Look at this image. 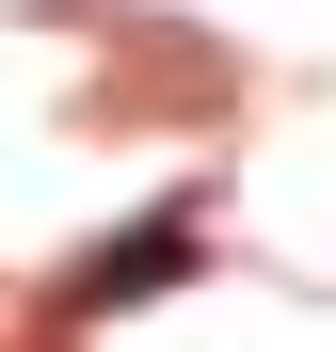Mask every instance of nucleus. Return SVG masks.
I'll list each match as a JSON object with an SVG mask.
<instances>
[{
	"label": "nucleus",
	"mask_w": 336,
	"mask_h": 352,
	"mask_svg": "<svg viewBox=\"0 0 336 352\" xmlns=\"http://www.w3.org/2000/svg\"><path fill=\"white\" fill-rule=\"evenodd\" d=\"M160 272H192V241H177V224H144V241L80 256V288H65V305H128V288H160Z\"/></svg>",
	"instance_id": "obj_1"
}]
</instances>
